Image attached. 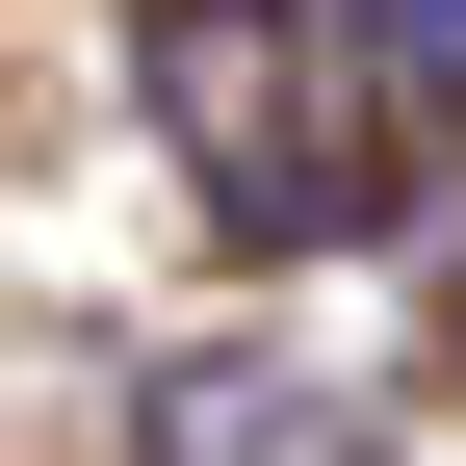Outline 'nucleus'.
I'll return each instance as SVG.
<instances>
[{"label": "nucleus", "mask_w": 466, "mask_h": 466, "mask_svg": "<svg viewBox=\"0 0 466 466\" xmlns=\"http://www.w3.org/2000/svg\"><path fill=\"white\" fill-rule=\"evenodd\" d=\"M156 130H182V182L233 208V233H363V78L311 52V0H156Z\"/></svg>", "instance_id": "1"}, {"label": "nucleus", "mask_w": 466, "mask_h": 466, "mask_svg": "<svg viewBox=\"0 0 466 466\" xmlns=\"http://www.w3.org/2000/svg\"><path fill=\"white\" fill-rule=\"evenodd\" d=\"M389 26V104H466V0H363Z\"/></svg>", "instance_id": "3"}, {"label": "nucleus", "mask_w": 466, "mask_h": 466, "mask_svg": "<svg viewBox=\"0 0 466 466\" xmlns=\"http://www.w3.org/2000/svg\"><path fill=\"white\" fill-rule=\"evenodd\" d=\"M156 441H182V466H337V389H285V363H182V389H156Z\"/></svg>", "instance_id": "2"}]
</instances>
